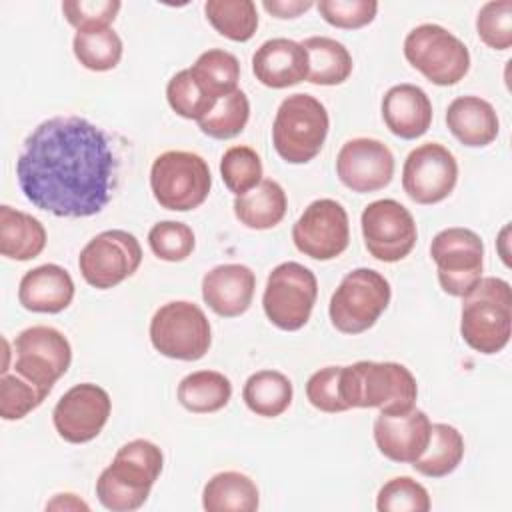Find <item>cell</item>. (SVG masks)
Masks as SVG:
<instances>
[{
	"mask_svg": "<svg viewBox=\"0 0 512 512\" xmlns=\"http://www.w3.org/2000/svg\"><path fill=\"white\" fill-rule=\"evenodd\" d=\"M258 504L256 482L236 470L214 474L202 490V508L208 512H254Z\"/></svg>",
	"mask_w": 512,
	"mask_h": 512,
	"instance_id": "cell-26",
	"label": "cell"
},
{
	"mask_svg": "<svg viewBox=\"0 0 512 512\" xmlns=\"http://www.w3.org/2000/svg\"><path fill=\"white\" fill-rule=\"evenodd\" d=\"M206 20L232 42H248L258 28V10L252 0H208Z\"/></svg>",
	"mask_w": 512,
	"mask_h": 512,
	"instance_id": "cell-32",
	"label": "cell"
},
{
	"mask_svg": "<svg viewBox=\"0 0 512 512\" xmlns=\"http://www.w3.org/2000/svg\"><path fill=\"white\" fill-rule=\"evenodd\" d=\"M190 72L212 98L220 100L222 96L236 90L240 80V62L228 50L210 48L196 58V62L190 66Z\"/></svg>",
	"mask_w": 512,
	"mask_h": 512,
	"instance_id": "cell-34",
	"label": "cell"
},
{
	"mask_svg": "<svg viewBox=\"0 0 512 512\" xmlns=\"http://www.w3.org/2000/svg\"><path fill=\"white\" fill-rule=\"evenodd\" d=\"M176 396L188 412L212 414L230 402L232 382L222 372L198 370L180 380Z\"/></svg>",
	"mask_w": 512,
	"mask_h": 512,
	"instance_id": "cell-30",
	"label": "cell"
},
{
	"mask_svg": "<svg viewBox=\"0 0 512 512\" xmlns=\"http://www.w3.org/2000/svg\"><path fill=\"white\" fill-rule=\"evenodd\" d=\"M464 458V438L458 428L436 422L430 426V440L418 460L412 462L414 470L428 478H444L452 474Z\"/></svg>",
	"mask_w": 512,
	"mask_h": 512,
	"instance_id": "cell-31",
	"label": "cell"
},
{
	"mask_svg": "<svg viewBox=\"0 0 512 512\" xmlns=\"http://www.w3.org/2000/svg\"><path fill=\"white\" fill-rule=\"evenodd\" d=\"M476 32L486 46L508 50L512 46V0L486 2L476 16Z\"/></svg>",
	"mask_w": 512,
	"mask_h": 512,
	"instance_id": "cell-41",
	"label": "cell"
},
{
	"mask_svg": "<svg viewBox=\"0 0 512 512\" xmlns=\"http://www.w3.org/2000/svg\"><path fill=\"white\" fill-rule=\"evenodd\" d=\"M446 124L452 136L470 148L492 144L500 132L494 106L480 96H458L448 104Z\"/></svg>",
	"mask_w": 512,
	"mask_h": 512,
	"instance_id": "cell-24",
	"label": "cell"
},
{
	"mask_svg": "<svg viewBox=\"0 0 512 512\" xmlns=\"http://www.w3.org/2000/svg\"><path fill=\"white\" fill-rule=\"evenodd\" d=\"M252 72L260 84L274 90L296 86L308 78V54L300 42L272 38L252 54Z\"/></svg>",
	"mask_w": 512,
	"mask_h": 512,
	"instance_id": "cell-21",
	"label": "cell"
},
{
	"mask_svg": "<svg viewBox=\"0 0 512 512\" xmlns=\"http://www.w3.org/2000/svg\"><path fill=\"white\" fill-rule=\"evenodd\" d=\"M118 166L100 126L82 116H54L26 136L16 180L36 208L58 218H88L112 200Z\"/></svg>",
	"mask_w": 512,
	"mask_h": 512,
	"instance_id": "cell-1",
	"label": "cell"
},
{
	"mask_svg": "<svg viewBox=\"0 0 512 512\" xmlns=\"http://www.w3.org/2000/svg\"><path fill=\"white\" fill-rule=\"evenodd\" d=\"M430 256L436 262L440 288L450 296H466L482 278L484 242L470 228H444L430 244Z\"/></svg>",
	"mask_w": 512,
	"mask_h": 512,
	"instance_id": "cell-11",
	"label": "cell"
},
{
	"mask_svg": "<svg viewBox=\"0 0 512 512\" xmlns=\"http://www.w3.org/2000/svg\"><path fill=\"white\" fill-rule=\"evenodd\" d=\"M256 274L244 264H220L202 278V298L222 318L242 316L254 298Z\"/></svg>",
	"mask_w": 512,
	"mask_h": 512,
	"instance_id": "cell-20",
	"label": "cell"
},
{
	"mask_svg": "<svg viewBox=\"0 0 512 512\" xmlns=\"http://www.w3.org/2000/svg\"><path fill=\"white\" fill-rule=\"evenodd\" d=\"M148 246L152 254L164 262H182L194 252L196 238L188 224L162 220L150 228Z\"/></svg>",
	"mask_w": 512,
	"mask_h": 512,
	"instance_id": "cell-38",
	"label": "cell"
},
{
	"mask_svg": "<svg viewBox=\"0 0 512 512\" xmlns=\"http://www.w3.org/2000/svg\"><path fill=\"white\" fill-rule=\"evenodd\" d=\"M430 426L428 414L418 408L398 414H378L374 420V442L388 460L412 464L428 446Z\"/></svg>",
	"mask_w": 512,
	"mask_h": 512,
	"instance_id": "cell-19",
	"label": "cell"
},
{
	"mask_svg": "<svg viewBox=\"0 0 512 512\" xmlns=\"http://www.w3.org/2000/svg\"><path fill=\"white\" fill-rule=\"evenodd\" d=\"M308 54V82L336 86L350 78L354 62L348 48L328 36H310L300 42Z\"/></svg>",
	"mask_w": 512,
	"mask_h": 512,
	"instance_id": "cell-28",
	"label": "cell"
},
{
	"mask_svg": "<svg viewBox=\"0 0 512 512\" xmlns=\"http://www.w3.org/2000/svg\"><path fill=\"white\" fill-rule=\"evenodd\" d=\"M14 352L16 374L48 394L72 362V346L68 338L60 330L44 324L22 330L14 340Z\"/></svg>",
	"mask_w": 512,
	"mask_h": 512,
	"instance_id": "cell-13",
	"label": "cell"
},
{
	"mask_svg": "<svg viewBox=\"0 0 512 512\" xmlns=\"http://www.w3.org/2000/svg\"><path fill=\"white\" fill-rule=\"evenodd\" d=\"M234 216L250 230H268L286 216L288 200L284 188L276 180H262L250 192L234 198Z\"/></svg>",
	"mask_w": 512,
	"mask_h": 512,
	"instance_id": "cell-27",
	"label": "cell"
},
{
	"mask_svg": "<svg viewBox=\"0 0 512 512\" xmlns=\"http://www.w3.org/2000/svg\"><path fill=\"white\" fill-rule=\"evenodd\" d=\"M250 118V102L248 96L242 90H234L226 96H222L214 108L198 120V128L202 134L214 138V140H230L238 136Z\"/></svg>",
	"mask_w": 512,
	"mask_h": 512,
	"instance_id": "cell-35",
	"label": "cell"
},
{
	"mask_svg": "<svg viewBox=\"0 0 512 512\" xmlns=\"http://www.w3.org/2000/svg\"><path fill=\"white\" fill-rule=\"evenodd\" d=\"M340 370L342 366H324L308 378L306 398L316 410L328 414L348 410L340 396Z\"/></svg>",
	"mask_w": 512,
	"mask_h": 512,
	"instance_id": "cell-44",
	"label": "cell"
},
{
	"mask_svg": "<svg viewBox=\"0 0 512 512\" xmlns=\"http://www.w3.org/2000/svg\"><path fill=\"white\" fill-rule=\"evenodd\" d=\"M46 508L50 510H88L90 506L86 502H82L76 494H56L52 502L46 504Z\"/></svg>",
	"mask_w": 512,
	"mask_h": 512,
	"instance_id": "cell-46",
	"label": "cell"
},
{
	"mask_svg": "<svg viewBox=\"0 0 512 512\" xmlns=\"http://www.w3.org/2000/svg\"><path fill=\"white\" fill-rule=\"evenodd\" d=\"M162 466L160 446L144 438L126 442L96 480L98 502L112 512L138 510L148 500Z\"/></svg>",
	"mask_w": 512,
	"mask_h": 512,
	"instance_id": "cell-2",
	"label": "cell"
},
{
	"mask_svg": "<svg viewBox=\"0 0 512 512\" xmlns=\"http://www.w3.org/2000/svg\"><path fill=\"white\" fill-rule=\"evenodd\" d=\"M336 174L352 192H378L392 182L394 154L376 138H352L336 156Z\"/></svg>",
	"mask_w": 512,
	"mask_h": 512,
	"instance_id": "cell-18",
	"label": "cell"
},
{
	"mask_svg": "<svg viewBox=\"0 0 512 512\" xmlns=\"http://www.w3.org/2000/svg\"><path fill=\"white\" fill-rule=\"evenodd\" d=\"M512 332V290L496 276L480 282L462 296L460 334L480 354H496L506 348Z\"/></svg>",
	"mask_w": 512,
	"mask_h": 512,
	"instance_id": "cell-4",
	"label": "cell"
},
{
	"mask_svg": "<svg viewBox=\"0 0 512 512\" xmlns=\"http://www.w3.org/2000/svg\"><path fill=\"white\" fill-rule=\"evenodd\" d=\"M320 16L336 28L356 30L376 18V0H320L316 4Z\"/></svg>",
	"mask_w": 512,
	"mask_h": 512,
	"instance_id": "cell-43",
	"label": "cell"
},
{
	"mask_svg": "<svg viewBox=\"0 0 512 512\" xmlns=\"http://www.w3.org/2000/svg\"><path fill=\"white\" fill-rule=\"evenodd\" d=\"M150 188L156 202L174 212H188L204 204L212 188L208 162L188 150H168L154 158Z\"/></svg>",
	"mask_w": 512,
	"mask_h": 512,
	"instance_id": "cell-6",
	"label": "cell"
},
{
	"mask_svg": "<svg viewBox=\"0 0 512 512\" xmlns=\"http://www.w3.org/2000/svg\"><path fill=\"white\" fill-rule=\"evenodd\" d=\"M378 512H428V490L410 476H396L382 484L376 496Z\"/></svg>",
	"mask_w": 512,
	"mask_h": 512,
	"instance_id": "cell-40",
	"label": "cell"
},
{
	"mask_svg": "<svg viewBox=\"0 0 512 512\" xmlns=\"http://www.w3.org/2000/svg\"><path fill=\"white\" fill-rule=\"evenodd\" d=\"M142 262L138 238L126 230H104L80 250L78 268L82 278L98 288L108 290L130 278Z\"/></svg>",
	"mask_w": 512,
	"mask_h": 512,
	"instance_id": "cell-12",
	"label": "cell"
},
{
	"mask_svg": "<svg viewBox=\"0 0 512 512\" xmlns=\"http://www.w3.org/2000/svg\"><path fill=\"white\" fill-rule=\"evenodd\" d=\"M220 176L234 196H242L262 182V160L250 146H230L222 154Z\"/></svg>",
	"mask_w": 512,
	"mask_h": 512,
	"instance_id": "cell-37",
	"label": "cell"
},
{
	"mask_svg": "<svg viewBox=\"0 0 512 512\" xmlns=\"http://www.w3.org/2000/svg\"><path fill=\"white\" fill-rule=\"evenodd\" d=\"M340 396L348 410L378 408L380 414H398L414 408L418 384L404 364L360 360L342 366Z\"/></svg>",
	"mask_w": 512,
	"mask_h": 512,
	"instance_id": "cell-3",
	"label": "cell"
},
{
	"mask_svg": "<svg viewBox=\"0 0 512 512\" xmlns=\"http://www.w3.org/2000/svg\"><path fill=\"white\" fill-rule=\"evenodd\" d=\"M432 116V102L416 84H396L382 98V120L402 140L424 136L432 124Z\"/></svg>",
	"mask_w": 512,
	"mask_h": 512,
	"instance_id": "cell-22",
	"label": "cell"
},
{
	"mask_svg": "<svg viewBox=\"0 0 512 512\" xmlns=\"http://www.w3.org/2000/svg\"><path fill=\"white\" fill-rule=\"evenodd\" d=\"M294 388L286 374L278 370H258L248 376L242 388V400L250 412L276 418L292 404Z\"/></svg>",
	"mask_w": 512,
	"mask_h": 512,
	"instance_id": "cell-29",
	"label": "cell"
},
{
	"mask_svg": "<svg viewBox=\"0 0 512 512\" xmlns=\"http://www.w3.org/2000/svg\"><path fill=\"white\" fill-rule=\"evenodd\" d=\"M292 242L298 252L312 260L338 258L350 242L346 208L332 198L310 202L292 226Z\"/></svg>",
	"mask_w": 512,
	"mask_h": 512,
	"instance_id": "cell-15",
	"label": "cell"
},
{
	"mask_svg": "<svg viewBox=\"0 0 512 512\" xmlns=\"http://www.w3.org/2000/svg\"><path fill=\"white\" fill-rule=\"evenodd\" d=\"M330 118L324 104L310 94H292L276 110L272 124V144L288 164L314 160L328 136Z\"/></svg>",
	"mask_w": 512,
	"mask_h": 512,
	"instance_id": "cell-5",
	"label": "cell"
},
{
	"mask_svg": "<svg viewBox=\"0 0 512 512\" xmlns=\"http://www.w3.org/2000/svg\"><path fill=\"white\" fill-rule=\"evenodd\" d=\"M120 8H122L120 0H64L62 2L64 18L78 32L110 28Z\"/></svg>",
	"mask_w": 512,
	"mask_h": 512,
	"instance_id": "cell-42",
	"label": "cell"
},
{
	"mask_svg": "<svg viewBox=\"0 0 512 512\" xmlns=\"http://www.w3.org/2000/svg\"><path fill=\"white\" fill-rule=\"evenodd\" d=\"M458 182V162L454 154L438 144L416 146L402 166V188L416 204H438L452 194Z\"/></svg>",
	"mask_w": 512,
	"mask_h": 512,
	"instance_id": "cell-16",
	"label": "cell"
},
{
	"mask_svg": "<svg viewBox=\"0 0 512 512\" xmlns=\"http://www.w3.org/2000/svg\"><path fill=\"white\" fill-rule=\"evenodd\" d=\"M44 246L46 228L38 218L8 204L0 206V254L4 258L26 262L40 256Z\"/></svg>",
	"mask_w": 512,
	"mask_h": 512,
	"instance_id": "cell-25",
	"label": "cell"
},
{
	"mask_svg": "<svg viewBox=\"0 0 512 512\" xmlns=\"http://www.w3.org/2000/svg\"><path fill=\"white\" fill-rule=\"evenodd\" d=\"M74 280L58 264H42L28 270L18 286V302L28 312L58 314L72 304Z\"/></svg>",
	"mask_w": 512,
	"mask_h": 512,
	"instance_id": "cell-23",
	"label": "cell"
},
{
	"mask_svg": "<svg viewBox=\"0 0 512 512\" xmlns=\"http://www.w3.org/2000/svg\"><path fill=\"white\" fill-rule=\"evenodd\" d=\"M404 56L436 86H454L470 70L468 46L440 24H420L404 38Z\"/></svg>",
	"mask_w": 512,
	"mask_h": 512,
	"instance_id": "cell-8",
	"label": "cell"
},
{
	"mask_svg": "<svg viewBox=\"0 0 512 512\" xmlns=\"http://www.w3.org/2000/svg\"><path fill=\"white\" fill-rule=\"evenodd\" d=\"M112 412L108 392L92 382H82L66 390L52 410V424L58 436L70 444L94 440L106 426Z\"/></svg>",
	"mask_w": 512,
	"mask_h": 512,
	"instance_id": "cell-17",
	"label": "cell"
},
{
	"mask_svg": "<svg viewBox=\"0 0 512 512\" xmlns=\"http://www.w3.org/2000/svg\"><path fill=\"white\" fill-rule=\"evenodd\" d=\"M262 6L274 18L286 20V18H298L300 14L308 12L314 6V2L312 0H264Z\"/></svg>",
	"mask_w": 512,
	"mask_h": 512,
	"instance_id": "cell-45",
	"label": "cell"
},
{
	"mask_svg": "<svg viewBox=\"0 0 512 512\" xmlns=\"http://www.w3.org/2000/svg\"><path fill=\"white\" fill-rule=\"evenodd\" d=\"M318 296V280L300 262L278 264L266 280L262 308L266 318L280 330H300L312 314Z\"/></svg>",
	"mask_w": 512,
	"mask_h": 512,
	"instance_id": "cell-10",
	"label": "cell"
},
{
	"mask_svg": "<svg viewBox=\"0 0 512 512\" xmlns=\"http://www.w3.org/2000/svg\"><path fill=\"white\" fill-rule=\"evenodd\" d=\"M506 236H508V226H504V228H502V234H500V240H498V244H500V256H502L504 264L508 266V264H510V260H508V252L504 250V244H506Z\"/></svg>",
	"mask_w": 512,
	"mask_h": 512,
	"instance_id": "cell-47",
	"label": "cell"
},
{
	"mask_svg": "<svg viewBox=\"0 0 512 512\" xmlns=\"http://www.w3.org/2000/svg\"><path fill=\"white\" fill-rule=\"evenodd\" d=\"M72 50L76 60L92 72H106L118 66L124 44L118 32L112 28H96V30H80L74 34Z\"/></svg>",
	"mask_w": 512,
	"mask_h": 512,
	"instance_id": "cell-33",
	"label": "cell"
},
{
	"mask_svg": "<svg viewBox=\"0 0 512 512\" xmlns=\"http://www.w3.org/2000/svg\"><path fill=\"white\" fill-rule=\"evenodd\" d=\"M150 342L166 358L194 362L206 356L212 344V328L198 304L172 300L154 312Z\"/></svg>",
	"mask_w": 512,
	"mask_h": 512,
	"instance_id": "cell-9",
	"label": "cell"
},
{
	"mask_svg": "<svg viewBox=\"0 0 512 512\" xmlns=\"http://www.w3.org/2000/svg\"><path fill=\"white\" fill-rule=\"evenodd\" d=\"M390 296V282L378 270L356 268L340 280L330 298V322L342 334H362L388 308Z\"/></svg>",
	"mask_w": 512,
	"mask_h": 512,
	"instance_id": "cell-7",
	"label": "cell"
},
{
	"mask_svg": "<svg viewBox=\"0 0 512 512\" xmlns=\"http://www.w3.org/2000/svg\"><path fill=\"white\" fill-rule=\"evenodd\" d=\"M48 392L40 390L36 384L20 374L0 376V416L4 420H22L32 410H36Z\"/></svg>",
	"mask_w": 512,
	"mask_h": 512,
	"instance_id": "cell-39",
	"label": "cell"
},
{
	"mask_svg": "<svg viewBox=\"0 0 512 512\" xmlns=\"http://www.w3.org/2000/svg\"><path fill=\"white\" fill-rule=\"evenodd\" d=\"M166 100L178 116H182L186 120H196V122L202 120L218 102L204 90V86L196 80V76L190 72V68L176 72L168 80Z\"/></svg>",
	"mask_w": 512,
	"mask_h": 512,
	"instance_id": "cell-36",
	"label": "cell"
},
{
	"mask_svg": "<svg viewBox=\"0 0 512 512\" xmlns=\"http://www.w3.org/2000/svg\"><path fill=\"white\" fill-rule=\"evenodd\" d=\"M362 238L368 254L380 262L406 258L418 240L416 222L398 200L382 198L370 202L360 216Z\"/></svg>",
	"mask_w": 512,
	"mask_h": 512,
	"instance_id": "cell-14",
	"label": "cell"
}]
</instances>
